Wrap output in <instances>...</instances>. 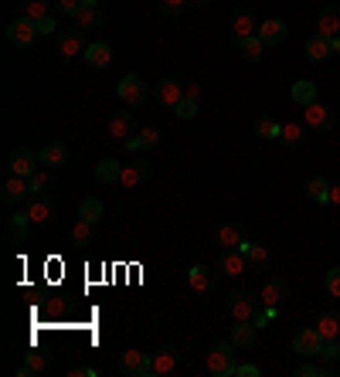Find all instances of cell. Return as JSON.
Here are the masks:
<instances>
[{"mask_svg":"<svg viewBox=\"0 0 340 377\" xmlns=\"http://www.w3.org/2000/svg\"><path fill=\"white\" fill-rule=\"evenodd\" d=\"M235 367H238V347L232 340L214 343L211 354H208V371H211V377H235Z\"/></svg>","mask_w":340,"mask_h":377,"instance_id":"6da1fadb","label":"cell"},{"mask_svg":"<svg viewBox=\"0 0 340 377\" xmlns=\"http://www.w3.org/2000/svg\"><path fill=\"white\" fill-rule=\"evenodd\" d=\"M0 197H3V204H10V208L28 204V201H31V180H28V177L10 173V177L0 184Z\"/></svg>","mask_w":340,"mask_h":377,"instance_id":"7a4b0ae2","label":"cell"},{"mask_svg":"<svg viewBox=\"0 0 340 377\" xmlns=\"http://www.w3.org/2000/svg\"><path fill=\"white\" fill-rule=\"evenodd\" d=\"M225 309H228V316H232L235 323H238V320H252L255 313H258V299H255L249 289H235V293L228 296Z\"/></svg>","mask_w":340,"mask_h":377,"instance_id":"3957f363","label":"cell"},{"mask_svg":"<svg viewBox=\"0 0 340 377\" xmlns=\"http://www.w3.org/2000/svg\"><path fill=\"white\" fill-rule=\"evenodd\" d=\"M38 164H41V157H38L31 146H14L10 157H7V170L17 173V177H31V173L38 170Z\"/></svg>","mask_w":340,"mask_h":377,"instance_id":"277c9868","label":"cell"},{"mask_svg":"<svg viewBox=\"0 0 340 377\" xmlns=\"http://www.w3.org/2000/svg\"><path fill=\"white\" fill-rule=\"evenodd\" d=\"M120 99H123V106H129V109H136V106H143L147 102V95H150V88H147V82L140 79V75H123L120 79Z\"/></svg>","mask_w":340,"mask_h":377,"instance_id":"5b68a950","label":"cell"},{"mask_svg":"<svg viewBox=\"0 0 340 377\" xmlns=\"http://www.w3.org/2000/svg\"><path fill=\"white\" fill-rule=\"evenodd\" d=\"M41 31H38V21H31V17H17V21H10L7 24V41L17 44V48H28V44H35V38H38Z\"/></svg>","mask_w":340,"mask_h":377,"instance_id":"8992f818","label":"cell"},{"mask_svg":"<svg viewBox=\"0 0 340 377\" xmlns=\"http://www.w3.org/2000/svg\"><path fill=\"white\" fill-rule=\"evenodd\" d=\"M303 119H306L310 129H317V133H330V129L337 126L334 109H330V106H323V102H310V106L303 109Z\"/></svg>","mask_w":340,"mask_h":377,"instance_id":"52a82bcc","label":"cell"},{"mask_svg":"<svg viewBox=\"0 0 340 377\" xmlns=\"http://www.w3.org/2000/svg\"><path fill=\"white\" fill-rule=\"evenodd\" d=\"M120 374H129V377H153V360H150V354L126 350V354L120 357Z\"/></svg>","mask_w":340,"mask_h":377,"instance_id":"ba28073f","label":"cell"},{"mask_svg":"<svg viewBox=\"0 0 340 377\" xmlns=\"http://www.w3.org/2000/svg\"><path fill=\"white\" fill-rule=\"evenodd\" d=\"M258 31V21L249 7H235L232 10V44H238L242 38H252Z\"/></svg>","mask_w":340,"mask_h":377,"instance_id":"9c48e42d","label":"cell"},{"mask_svg":"<svg viewBox=\"0 0 340 377\" xmlns=\"http://www.w3.org/2000/svg\"><path fill=\"white\" fill-rule=\"evenodd\" d=\"M31 228H35V221H31V214H28V211H14V214L7 218V228H3V238H7L10 245H17V242H24V238L31 235Z\"/></svg>","mask_w":340,"mask_h":377,"instance_id":"30bf717a","label":"cell"},{"mask_svg":"<svg viewBox=\"0 0 340 377\" xmlns=\"http://www.w3.org/2000/svg\"><path fill=\"white\" fill-rule=\"evenodd\" d=\"M214 269H218L221 276H228V279H238V276L249 269V258H245V251L242 249H225Z\"/></svg>","mask_w":340,"mask_h":377,"instance_id":"8fae6325","label":"cell"},{"mask_svg":"<svg viewBox=\"0 0 340 377\" xmlns=\"http://www.w3.org/2000/svg\"><path fill=\"white\" fill-rule=\"evenodd\" d=\"M150 173H153V167H150V160L136 157V160H129V164H123V177H120V184H123L126 191H133V187L147 184V180H150Z\"/></svg>","mask_w":340,"mask_h":377,"instance_id":"7c38bea8","label":"cell"},{"mask_svg":"<svg viewBox=\"0 0 340 377\" xmlns=\"http://www.w3.org/2000/svg\"><path fill=\"white\" fill-rule=\"evenodd\" d=\"M140 129H136V116H133V109H120L113 119H109V136L116 139V143H126L129 136H136Z\"/></svg>","mask_w":340,"mask_h":377,"instance_id":"4fadbf2b","label":"cell"},{"mask_svg":"<svg viewBox=\"0 0 340 377\" xmlns=\"http://www.w3.org/2000/svg\"><path fill=\"white\" fill-rule=\"evenodd\" d=\"M218 269L211 265H191V272H187V286L194 289V293H211L214 286H218Z\"/></svg>","mask_w":340,"mask_h":377,"instance_id":"5bb4252c","label":"cell"},{"mask_svg":"<svg viewBox=\"0 0 340 377\" xmlns=\"http://www.w3.org/2000/svg\"><path fill=\"white\" fill-rule=\"evenodd\" d=\"M85 31L82 28H72V31H65V35H58V55L65 58V61H72L75 55H85Z\"/></svg>","mask_w":340,"mask_h":377,"instance_id":"9a60e30c","label":"cell"},{"mask_svg":"<svg viewBox=\"0 0 340 377\" xmlns=\"http://www.w3.org/2000/svg\"><path fill=\"white\" fill-rule=\"evenodd\" d=\"M150 360H153V377H170L180 371V354L173 347H160Z\"/></svg>","mask_w":340,"mask_h":377,"instance_id":"2e32d148","label":"cell"},{"mask_svg":"<svg viewBox=\"0 0 340 377\" xmlns=\"http://www.w3.org/2000/svg\"><path fill=\"white\" fill-rule=\"evenodd\" d=\"M102 21H106V10H102V3H99V0H82V10L75 14V28L92 31V28H102Z\"/></svg>","mask_w":340,"mask_h":377,"instance_id":"e0dca14e","label":"cell"},{"mask_svg":"<svg viewBox=\"0 0 340 377\" xmlns=\"http://www.w3.org/2000/svg\"><path fill=\"white\" fill-rule=\"evenodd\" d=\"M320 343H323V336L317 327H306V330H299L293 336V350H296L299 357H317L320 354Z\"/></svg>","mask_w":340,"mask_h":377,"instance_id":"ac0fdd59","label":"cell"},{"mask_svg":"<svg viewBox=\"0 0 340 377\" xmlns=\"http://www.w3.org/2000/svg\"><path fill=\"white\" fill-rule=\"evenodd\" d=\"M214 242H218L221 249H238V245H245V228H242L238 221L218 224V231H214Z\"/></svg>","mask_w":340,"mask_h":377,"instance_id":"d6986e66","label":"cell"},{"mask_svg":"<svg viewBox=\"0 0 340 377\" xmlns=\"http://www.w3.org/2000/svg\"><path fill=\"white\" fill-rule=\"evenodd\" d=\"M262 41H265V48H276V44L286 41V35H290V28L279 21V17H269V21H262L258 24V31H255Z\"/></svg>","mask_w":340,"mask_h":377,"instance_id":"ffe728a7","label":"cell"},{"mask_svg":"<svg viewBox=\"0 0 340 377\" xmlns=\"http://www.w3.org/2000/svg\"><path fill=\"white\" fill-rule=\"evenodd\" d=\"M317 35H323V38H337L340 35V3H327L323 10H320V21H317Z\"/></svg>","mask_w":340,"mask_h":377,"instance_id":"44dd1931","label":"cell"},{"mask_svg":"<svg viewBox=\"0 0 340 377\" xmlns=\"http://www.w3.org/2000/svg\"><path fill=\"white\" fill-rule=\"evenodd\" d=\"M286 296H290V282H286V279H269V282L262 286L258 299H262V306H283Z\"/></svg>","mask_w":340,"mask_h":377,"instance_id":"7402d4cb","label":"cell"},{"mask_svg":"<svg viewBox=\"0 0 340 377\" xmlns=\"http://www.w3.org/2000/svg\"><path fill=\"white\" fill-rule=\"evenodd\" d=\"M255 336H258V327H255L252 320H238V323L232 327V343H235L238 350H252Z\"/></svg>","mask_w":340,"mask_h":377,"instance_id":"603a6c76","label":"cell"},{"mask_svg":"<svg viewBox=\"0 0 340 377\" xmlns=\"http://www.w3.org/2000/svg\"><path fill=\"white\" fill-rule=\"evenodd\" d=\"M24 211L31 214V221H35V224H48V221L55 218V204H51L44 194H35V197L24 204Z\"/></svg>","mask_w":340,"mask_h":377,"instance_id":"cb8c5ba5","label":"cell"},{"mask_svg":"<svg viewBox=\"0 0 340 377\" xmlns=\"http://www.w3.org/2000/svg\"><path fill=\"white\" fill-rule=\"evenodd\" d=\"M41 164H48V167H65L68 164V146L62 143V139H51V143H44L41 146Z\"/></svg>","mask_w":340,"mask_h":377,"instance_id":"d4e9b609","label":"cell"},{"mask_svg":"<svg viewBox=\"0 0 340 377\" xmlns=\"http://www.w3.org/2000/svg\"><path fill=\"white\" fill-rule=\"evenodd\" d=\"M184 99V82H177V79H160L157 82V102H164V106H177Z\"/></svg>","mask_w":340,"mask_h":377,"instance_id":"484cf974","label":"cell"},{"mask_svg":"<svg viewBox=\"0 0 340 377\" xmlns=\"http://www.w3.org/2000/svg\"><path fill=\"white\" fill-rule=\"evenodd\" d=\"M82 58H85V65H92V68H106V65L113 61V44H106V41L88 44Z\"/></svg>","mask_w":340,"mask_h":377,"instance_id":"4316f807","label":"cell"},{"mask_svg":"<svg viewBox=\"0 0 340 377\" xmlns=\"http://www.w3.org/2000/svg\"><path fill=\"white\" fill-rule=\"evenodd\" d=\"M330 55H334V41H330V38L313 35V38L306 41V58H310V61H323V58H330Z\"/></svg>","mask_w":340,"mask_h":377,"instance_id":"83f0119b","label":"cell"},{"mask_svg":"<svg viewBox=\"0 0 340 377\" xmlns=\"http://www.w3.org/2000/svg\"><path fill=\"white\" fill-rule=\"evenodd\" d=\"M235 48H238V55H242L245 61H262V55H265V41H262L258 35H252V38H242Z\"/></svg>","mask_w":340,"mask_h":377,"instance_id":"f1b7e54d","label":"cell"},{"mask_svg":"<svg viewBox=\"0 0 340 377\" xmlns=\"http://www.w3.org/2000/svg\"><path fill=\"white\" fill-rule=\"evenodd\" d=\"M120 177H123V164L113 160V157H106V160L95 167V180H102V184H120Z\"/></svg>","mask_w":340,"mask_h":377,"instance_id":"f546056e","label":"cell"},{"mask_svg":"<svg viewBox=\"0 0 340 377\" xmlns=\"http://www.w3.org/2000/svg\"><path fill=\"white\" fill-rule=\"evenodd\" d=\"M92 242H95V224L85 221V218H79V221L72 224V245L85 249V245H92Z\"/></svg>","mask_w":340,"mask_h":377,"instance_id":"4dcf8cb0","label":"cell"},{"mask_svg":"<svg viewBox=\"0 0 340 377\" xmlns=\"http://www.w3.org/2000/svg\"><path fill=\"white\" fill-rule=\"evenodd\" d=\"M303 191H306V197L317 201V204H327V201H330V184H327L323 177H310Z\"/></svg>","mask_w":340,"mask_h":377,"instance_id":"1f68e13d","label":"cell"},{"mask_svg":"<svg viewBox=\"0 0 340 377\" xmlns=\"http://www.w3.org/2000/svg\"><path fill=\"white\" fill-rule=\"evenodd\" d=\"M293 102L296 106H310V102H317V82H310V79H299V82H293Z\"/></svg>","mask_w":340,"mask_h":377,"instance_id":"d6a6232c","label":"cell"},{"mask_svg":"<svg viewBox=\"0 0 340 377\" xmlns=\"http://www.w3.org/2000/svg\"><path fill=\"white\" fill-rule=\"evenodd\" d=\"M317 330H320L323 340H340V313H337V309L323 313V316H320V323H317Z\"/></svg>","mask_w":340,"mask_h":377,"instance_id":"836d02e7","label":"cell"},{"mask_svg":"<svg viewBox=\"0 0 340 377\" xmlns=\"http://www.w3.org/2000/svg\"><path fill=\"white\" fill-rule=\"evenodd\" d=\"M255 136H262V139H279V136H283V123H276L272 116H258V119H255Z\"/></svg>","mask_w":340,"mask_h":377,"instance_id":"e575fe53","label":"cell"},{"mask_svg":"<svg viewBox=\"0 0 340 377\" xmlns=\"http://www.w3.org/2000/svg\"><path fill=\"white\" fill-rule=\"evenodd\" d=\"M238 249L245 251L249 265H255V269H265V265H269V258H272L265 245H252V242H245V245H238Z\"/></svg>","mask_w":340,"mask_h":377,"instance_id":"d590c367","label":"cell"},{"mask_svg":"<svg viewBox=\"0 0 340 377\" xmlns=\"http://www.w3.org/2000/svg\"><path fill=\"white\" fill-rule=\"evenodd\" d=\"M28 180H31V197H35V194H48V191L55 187V177H51V167H48V170H35V173H31Z\"/></svg>","mask_w":340,"mask_h":377,"instance_id":"8d00e7d4","label":"cell"},{"mask_svg":"<svg viewBox=\"0 0 340 377\" xmlns=\"http://www.w3.org/2000/svg\"><path fill=\"white\" fill-rule=\"evenodd\" d=\"M102 201L99 197H85L82 204H79V218H85V221H92V224H99L102 221Z\"/></svg>","mask_w":340,"mask_h":377,"instance_id":"74e56055","label":"cell"},{"mask_svg":"<svg viewBox=\"0 0 340 377\" xmlns=\"http://www.w3.org/2000/svg\"><path fill=\"white\" fill-rule=\"evenodd\" d=\"M286 146H303V139H306V129L299 123H283V136H279Z\"/></svg>","mask_w":340,"mask_h":377,"instance_id":"f35d334b","label":"cell"},{"mask_svg":"<svg viewBox=\"0 0 340 377\" xmlns=\"http://www.w3.org/2000/svg\"><path fill=\"white\" fill-rule=\"evenodd\" d=\"M330 374H334V367L323 364V360L320 364H299L296 367V377H330Z\"/></svg>","mask_w":340,"mask_h":377,"instance_id":"ab89813d","label":"cell"},{"mask_svg":"<svg viewBox=\"0 0 340 377\" xmlns=\"http://www.w3.org/2000/svg\"><path fill=\"white\" fill-rule=\"evenodd\" d=\"M136 136H140V146H143V150H157V146H160V129H157V126H143Z\"/></svg>","mask_w":340,"mask_h":377,"instance_id":"60d3db41","label":"cell"},{"mask_svg":"<svg viewBox=\"0 0 340 377\" xmlns=\"http://www.w3.org/2000/svg\"><path fill=\"white\" fill-rule=\"evenodd\" d=\"M24 364H28L35 374H44V371L51 367V357H48V354H41V350H31V354L24 357Z\"/></svg>","mask_w":340,"mask_h":377,"instance_id":"b9f144b4","label":"cell"},{"mask_svg":"<svg viewBox=\"0 0 340 377\" xmlns=\"http://www.w3.org/2000/svg\"><path fill=\"white\" fill-rule=\"evenodd\" d=\"M173 113H177L180 119H194V116L201 113V106H198V99H187V95H184V99L173 106Z\"/></svg>","mask_w":340,"mask_h":377,"instance_id":"7bdbcfd3","label":"cell"},{"mask_svg":"<svg viewBox=\"0 0 340 377\" xmlns=\"http://www.w3.org/2000/svg\"><path fill=\"white\" fill-rule=\"evenodd\" d=\"M21 14L31 17V21H41V17H48V0H24V10Z\"/></svg>","mask_w":340,"mask_h":377,"instance_id":"ee69618b","label":"cell"},{"mask_svg":"<svg viewBox=\"0 0 340 377\" xmlns=\"http://www.w3.org/2000/svg\"><path fill=\"white\" fill-rule=\"evenodd\" d=\"M317 357H320L323 364H334V360L340 357V340H323V343H320V354H317Z\"/></svg>","mask_w":340,"mask_h":377,"instance_id":"f6af8a7d","label":"cell"},{"mask_svg":"<svg viewBox=\"0 0 340 377\" xmlns=\"http://www.w3.org/2000/svg\"><path fill=\"white\" fill-rule=\"evenodd\" d=\"M157 7L167 17H177V14H184V7H191V0H157Z\"/></svg>","mask_w":340,"mask_h":377,"instance_id":"bcb514c9","label":"cell"},{"mask_svg":"<svg viewBox=\"0 0 340 377\" xmlns=\"http://www.w3.org/2000/svg\"><path fill=\"white\" fill-rule=\"evenodd\" d=\"M323 286H327V293L334 296V299H340V265L327 269V279H323Z\"/></svg>","mask_w":340,"mask_h":377,"instance_id":"7dc6e473","label":"cell"},{"mask_svg":"<svg viewBox=\"0 0 340 377\" xmlns=\"http://www.w3.org/2000/svg\"><path fill=\"white\" fill-rule=\"evenodd\" d=\"M55 7H58L62 14H68V17L75 21V14L82 10V0H55Z\"/></svg>","mask_w":340,"mask_h":377,"instance_id":"c3c4849f","label":"cell"},{"mask_svg":"<svg viewBox=\"0 0 340 377\" xmlns=\"http://www.w3.org/2000/svg\"><path fill=\"white\" fill-rule=\"evenodd\" d=\"M38 31H41V35H55V31H58V24H55V17H51V14L38 21Z\"/></svg>","mask_w":340,"mask_h":377,"instance_id":"681fc988","label":"cell"},{"mask_svg":"<svg viewBox=\"0 0 340 377\" xmlns=\"http://www.w3.org/2000/svg\"><path fill=\"white\" fill-rule=\"evenodd\" d=\"M258 374H262V371H258L255 364H238V367H235V377H258Z\"/></svg>","mask_w":340,"mask_h":377,"instance_id":"f907efd6","label":"cell"},{"mask_svg":"<svg viewBox=\"0 0 340 377\" xmlns=\"http://www.w3.org/2000/svg\"><path fill=\"white\" fill-rule=\"evenodd\" d=\"M184 95L187 99H201V82H187L184 85Z\"/></svg>","mask_w":340,"mask_h":377,"instance_id":"816d5d0a","label":"cell"},{"mask_svg":"<svg viewBox=\"0 0 340 377\" xmlns=\"http://www.w3.org/2000/svg\"><path fill=\"white\" fill-rule=\"evenodd\" d=\"M68 377H95V367H72Z\"/></svg>","mask_w":340,"mask_h":377,"instance_id":"f5cc1de1","label":"cell"},{"mask_svg":"<svg viewBox=\"0 0 340 377\" xmlns=\"http://www.w3.org/2000/svg\"><path fill=\"white\" fill-rule=\"evenodd\" d=\"M123 146H126L129 153H140V150H143V146H140V136H129V139L123 143Z\"/></svg>","mask_w":340,"mask_h":377,"instance_id":"db71d44e","label":"cell"},{"mask_svg":"<svg viewBox=\"0 0 340 377\" xmlns=\"http://www.w3.org/2000/svg\"><path fill=\"white\" fill-rule=\"evenodd\" d=\"M330 208H340V184L337 187H330V201H327Z\"/></svg>","mask_w":340,"mask_h":377,"instance_id":"11a10c76","label":"cell"},{"mask_svg":"<svg viewBox=\"0 0 340 377\" xmlns=\"http://www.w3.org/2000/svg\"><path fill=\"white\" fill-rule=\"evenodd\" d=\"M17 377H35V371H31V367L24 364V367H17Z\"/></svg>","mask_w":340,"mask_h":377,"instance_id":"9f6ffc18","label":"cell"},{"mask_svg":"<svg viewBox=\"0 0 340 377\" xmlns=\"http://www.w3.org/2000/svg\"><path fill=\"white\" fill-rule=\"evenodd\" d=\"M191 7H211V0H191Z\"/></svg>","mask_w":340,"mask_h":377,"instance_id":"6f0895ef","label":"cell"},{"mask_svg":"<svg viewBox=\"0 0 340 377\" xmlns=\"http://www.w3.org/2000/svg\"><path fill=\"white\" fill-rule=\"evenodd\" d=\"M330 41H334V55H340V35L337 38H330Z\"/></svg>","mask_w":340,"mask_h":377,"instance_id":"680465c9","label":"cell"}]
</instances>
